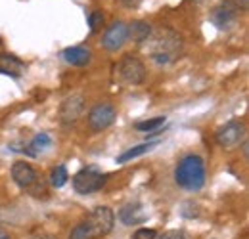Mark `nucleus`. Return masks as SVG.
I'll use <instances>...</instances> for the list:
<instances>
[{
  "label": "nucleus",
  "instance_id": "1",
  "mask_svg": "<svg viewBox=\"0 0 249 239\" xmlns=\"http://www.w3.org/2000/svg\"><path fill=\"white\" fill-rule=\"evenodd\" d=\"M207 178L205 161L199 155H186L175 169V180L188 191H197L203 188Z\"/></svg>",
  "mask_w": 249,
  "mask_h": 239
},
{
  "label": "nucleus",
  "instance_id": "2",
  "mask_svg": "<svg viewBox=\"0 0 249 239\" xmlns=\"http://www.w3.org/2000/svg\"><path fill=\"white\" fill-rule=\"evenodd\" d=\"M180 50H182L180 34H177L175 31L171 29H163L157 33L156 40H154L152 58L159 65H167V63L175 61L180 56Z\"/></svg>",
  "mask_w": 249,
  "mask_h": 239
},
{
  "label": "nucleus",
  "instance_id": "3",
  "mask_svg": "<svg viewBox=\"0 0 249 239\" xmlns=\"http://www.w3.org/2000/svg\"><path fill=\"white\" fill-rule=\"evenodd\" d=\"M106 182H107V176L98 172L96 169H83L73 176V188H75L77 193L89 195V193L102 189Z\"/></svg>",
  "mask_w": 249,
  "mask_h": 239
},
{
  "label": "nucleus",
  "instance_id": "4",
  "mask_svg": "<svg viewBox=\"0 0 249 239\" xmlns=\"http://www.w3.org/2000/svg\"><path fill=\"white\" fill-rule=\"evenodd\" d=\"M115 119H117V109L111 103L104 102V103H98V105H94L92 109H90V113H89V126L92 128L94 132H102V130L109 128L115 122Z\"/></svg>",
  "mask_w": 249,
  "mask_h": 239
},
{
  "label": "nucleus",
  "instance_id": "5",
  "mask_svg": "<svg viewBox=\"0 0 249 239\" xmlns=\"http://www.w3.org/2000/svg\"><path fill=\"white\" fill-rule=\"evenodd\" d=\"M89 224V228L94 232V236H106L113 230L115 224V214L109 207H96V209L89 214V218L85 220Z\"/></svg>",
  "mask_w": 249,
  "mask_h": 239
},
{
  "label": "nucleus",
  "instance_id": "6",
  "mask_svg": "<svg viewBox=\"0 0 249 239\" xmlns=\"http://www.w3.org/2000/svg\"><path fill=\"white\" fill-rule=\"evenodd\" d=\"M240 8L236 4V0H222L220 4H217L211 12V21L217 25L218 29H230L236 19H238Z\"/></svg>",
  "mask_w": 249,
  "mask_h": 239
},
{
  "label": "nucleus",
  "instance_id": "7",
  "mask_svg": "<svg viewBox=\"0 0 249 239\" xmlns=\"http://www.w3.org/2000/svg\"><path fill=\"white\" fill-rule=\"evenodd\" d=\"M119 75L128 85H142L146 79V65L134 56H124L119 63Z\"/></svg>",
  "mask_w": 249,
  "mask_h": 239
},
{
  "label": "nucleus",
  "instance_id": "8",
  "mask_svg": "<svg viewBox=\"0 0 249 239\" xmlns=\"http://www.w3.org/2000/svg\"><path fill=\"white\" fill-rule=\"evenodd\" d=\"M246 136V126L240 120H230L226 122L217 132V144L222 148H234L238 146Z\"/></svg>",
  "mask_w": 249,
  "mask_h": 239
},
{
  "label": "nucleus",
  "instance_id": "9",
  "mask_svg": "<svg viewBox=\"0 0 249 239\" xmlns=\"http://www.w3.org/2000/svg\"><path fill=\"white\" fill-rule=\"evenodd\" d=\"M85 111V98L83 96H69L65 98L60 107V120L62 124L69 126V124H75L77 120L81 119Z\"/></svg>",
  "mask_w": 249,
  "mask_h": 239
},
{
  "label": "nucleus",
  "instance_id": "10",
  "mask_svg": "<svg viewBox=\"0 0 249 239\" xmlns=\"http://www.w3.org/2000/svg\"><path fill=\"white\" fill-rule=\"evenodd\" d=\"M128 40L126 36V23L124 21H113L107 31L102 36V46L109 52H115L119 48H123V44Z\"/></svg>",
  "mask_w": 249,
  "mask_h": 239
},
{
  "label": "nucleus",
  "instance_id": "11",
  "mask_svg": "<svg viewBox=\"0 0 249 239\" xmlns=\"http://www.w3.org/2000/svg\"><path fill=\"white\" fill-rule=\"evenodd\" d=\"M12 178L19 188L31 189L33 186L38 182V174L29 163L19 161V163H14V167H12Z\"/></svg>",
  "mask_w": 249,
  "mask_h": 239
},
{
  "label": "nucleus",
  "instance_id": "12",
  "mask_svg": "<svg viewBox=\"0 0 249 239\" xmlns=\"http://www.w3.org/2000/svg\"><path fill=\"white\" fill-rule=\"evenodd\" d=\"M27 65L19 60L18 56L0 52V73L2 75H10V77H21L25 73Z\"/></svg>",
  "mask_w": 249,
  "mask_h": 239
},
{
  "label": "nucleus",
  "instance_id": "13",
  "mask_svg": "<svg viewBox=\"0 0 249 239\" xmlns=\"http://www.w3.org/2000/svg\"><path fill=\"white\" fill-rule=\"evenodd\" d=\"M63 60L71 65H77V67H83L87 63H90L92 60V52L89 48H83V46H69L62 52Z\"/></svg>",
  "mask_w": 249,
  "mask_h": 239
},
{
  "label": "nucleus",
  "instance_id": "14",
  "mask_svg": "<svg viewBox=\"0 0 249 239\" xmlns=\"http://www.w3.org/2000/svg\"><path fill=\"white\" fill-rule=\"evenodd\" d=\"M152 34V25L142 19H134L132 23H126V36L132 42H146Z\"/></svg>",
  "mask_w": 249,
  "mask_h": 239
},
{
  "label": "nucleus",
  "instance_id": "15",
  "mask_svg": "<svg viewBox=\"0 0 249 239\" xmlns=\"http://www.w3.org/2000/svg\"><path fill=\"white\" fill-rule=\"evenodd\" d=\"M119 218H121L123 224L132 226V224H138V222L144 220V212H142V209H140L138 203H134V205H126V207H123L121 212H119Z\"/></svg>",
  "mask_w": 249,
  "mask_h": 239
},
{
  "label": "nucleus",
  "instance_id": "16",
  "mask_svg": "<svg viewBox=\"0 0 249 239\" xmlns=\"http://www.w3.org/2000/svg\"><path fill=\"white\" fill-rule=\"evenodd\" d=\"M156 146H157V142H146V144H140V146H136V148H130V150H126L124 153H121V155L117 157V163L123 165V163H128V161L136 159V157H142L144 153L152 151Z\"/></svg>",
  "mask_w": 249,
  "mask_h": 239
},
{
  "label": "nucleus",
  "instance_id": "17",
  "mask_svg": "<svg viewBox=\"0 0 249 239\" xmlns=\"http://www.w3.org/2000/svg\"><path fill=\"white\" fill-rule=\"evenodd\" d=\"M50 144H52V138H50L46 132H40V134H36V136L33 138L31 150H29V153H31V155H36L38 151L46 150Z\"/></svg>",
  "mask_w": 249,
  "mask_h": 239
},
{
  "label": "nucleus",
  "instance_id": "18",
  "mask_svg": "<svg viewBox=\"0 0 249 239\" xmlns=\"http://www.w3.org/2000/svg\"><path fill=\"white\" fill-rule=\"evenodd\" d=\"M161 124H165V117H154V119L138 120L134 126H136V130H140V132H154Z\"/></svg>",
  "mask_w": 249,
  "mask_h": 239
},
{
  "label": "nucleus",
  "instance_id": "19",
  "mask_svg": "<svg viewBox=\"0 0 249 239\" xmlns=\"http://www.w3.org/2000/svg\"><path fill=\"white\" fill-rule=\"evenodd\" d=\"M67 178H69V174H67V169L60 165V167H56L54 171H52V174H50V184L54 186V188H62L67 184Z\"/></svg>",
  "mask_w": 249,
  "mask_h": 239
},
{
  "label": "nucleus",
  "instance_id": "20",
  "mask_svg": "<svg viewBox=\"0 0 249 239\" xmlns=\"http://www.w3.org/2000/svg\"><path fill=\"white\" fill-rule=\"evenodd\" d=\"M69 239H96V236L87 222H81L79 226L73 228V232L69 234Z\"/></svg>",
  "mask_w": 249,
  "mask_h": 239
},
{
  "label": "nucleus",
  "instance_id": "21",
  "mask_svg": "<svg viewBox=\"0 0 249 239\" xmlns=\"http://www.w3.org/2000/svg\"><path fill=\"white\" fill-rule=\"evenodd\" d=\"M89 25H90V31L96 33V31L104 25V14H102V12H98V10H94L92 14L89 16Z\"/></svg>",
  "mask_w": 249,
  "mask_h": 239
},
{
  "label": "nucleus",
  "instance_id": "22",
  "mask_svg": "<svg viewBox=\"0 0 249 239\" xmlns=\"http://www.w3.org/2000/svg\"><path fill=\"white\" fill-rule=\"evenodd\" d=\"M156 239H192V238L188 236L186 232H182V230H169V232H165L161 236H156Z\"/></svg>",
  "mask_w": 249,
  "mask_h": 239
},
{
  "label": "nucleus",
  "instance_id": "23",
  "mask_svg": "<svg viewBox=\"0 0 249 239\" xmlns=\"http://www.w3.org/2000/svg\"><path fill=\"white\" fill-rule=\"evenodd\" d=\"M156 230H150V228H140L134 232L132 239H156Z\"/></svg>",
  "mask_w": 249,
  "mask_h": 239
},
{
  "label": "nucleus",
  "instance_id": "24",
  "mask_svg": "<svg viewBox=\"0 0 249 239\" xmlns=\"http://www.w3.org/2000/svg\"><path fill=\"white\" fill-rule=\"evenodd\" d=\"M140 2H142V0H121V4H123L124 8H132V10H134V8H138V6H140Z\"/></svg>",
  "mask_w": 249,
  "mask_h": 239
},
{
  "label": "nucleus",
  "instance_id": "25",
  "mask_svg": "<svg viewBox=\"0 0 249 239\" xmlns=\"http://www.w3.org/2000/svg\"><path fill=\"white\" fill-rule=\"evenodd\" d=\"M236 4H238V8H240V10H244V12H248V0H238Z\"/></svg>",
  "mask_w": 249,
  "mask_h": 239
},
{
  "label": "nucleus",
  "instance_id": "26",
  "mask_svg": "<svg viewBox=\"0 0 249 239\" xmlns=\"http://www.w3.org/2000/svg\"><path fill=\"white\" fill-rule=\"evenodd\" d=\"M0 239H12V238H10V234H8V232H6L2 226H0Z\"/></svg>",
  "mask_w": 249,
  "mask_h": 239
},
{
  "label": "nucleus",
  "instance_id": "27",
  "mask_svg": "<svg viewBox=\"0 0 249 239\" xmlns=\"http://www.w3.org/2000/svg\"><path fill=\"white\" fill-rule=\"evenodd\" d=\"M36 239H56L54 236H40V238H36Z\"/></svg>",
  "mask_w": 249,
  "mask_h": 239
}]
</instances>
